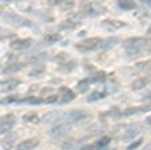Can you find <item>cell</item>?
Returning <instances> with one entry per match:
<instances>
[{
  "mask_svg": "<svg viewBox=\"0 0 151 150\" xmlns=\"http://www.w3.org/2000/svg\"><path fill=\"white\" fill-rule=\"evenodd\" d=\"M146 44H147V40L143 38H130L124 40V50L128 57H137L142 52Z\"/></svg>",
  "mask_w": 151,
  "mask_h": 150,
  "instance_id": "6da1fadb",
  "label": "cell"
},
{
  "mask_svg": "<svg viewBox=\"0 0 151 150\" xmlns=\"http://www.w3.org/2000/svg\"><path fill=\"white\" fill-rule=\"evenodd\" d=\"M102 43H103V40L100 39V38H88V39L78 43L76 50H79V51H82V52L92 51V50H96L98 47H100Z\"/></svg>",
  "mask_w": 151,
  "mask_h": 150,
  "instance_id": "7a4b0ae2",
  "label": "cell"
},
{
  "mask_svg": "<svg viewBox=\"0 0 151 150\" xmlns=\"http://www.w3.org/2000/svg\"><path fill=\"white\" fill-rule=\"evenodd\" d=\"M15 122L16 121H15L14 114H6V115L0 117V136L12 130V128L15 126Z\"/></svg>",
  "mask_w": 151,
  "mask_h": 150,
  "instance_id": "3957f363",
  "label": "cell"
},
{
  "mask_svg": "<svg viewBox=\"0 0 151 150\" xmlns=\"http://www.w3.org/2000/svg\"><path fill=\"white\" fill-rule=\"evenodd\" d=\"M70 130H71V125L70 123H60V125H56L55 128H52L50 130V136L54 139H60L66 136Z\"/></svg>",
  "mask_w": 151,
  "mask_h": 150,
  "instance_id": "277c9868",
  "label": "cell"
},
{
  "mask_svg": "<svg viewBox=\"0 0 151 150\" xmlns=\"http://www.w3.org/2000/svg\"><path fill=\"white\" fill-rule=\"evenodd\" d=\"M20 80L16 78H9V79H3L0 80V93H8L12 91L20 85Z\"/></svg>",
  "mask_w": 151,
  "mask_h": 150,
  "instance_id": "5b68a950",
  "label": "cell"
},
{
  "mask_svg": "<svg viewBox=\"0 0 151 150\" xmlns=\"http://www.w3.org/2000/svg\"><path fill=\"white\" fill-rule=\"evenodd\" d=\"M140 130H142V128H140L139 125L134 123V125H130V126H127L124 130V134H123L122 138L124 139V141H130V139H132L134 137H137L138 134L140 133Z\"/></svg>",
  "mask_w": 151,
  "mask_h": 150,
  "instance_id": "8992f818",
  "label": "cell"
},
{
  "mask_svg": "<svg viewBox=\"0 0 151 150\" xmlns=\"http://www.w3.org/2000/svg\"><path fill=\"white\" fill-rule=\"evenodd\" d=\"M87 117V113L83 110H74V111H70L67 115H64L66 118L67 123H72V122H79L82 119H84Z\"/></svg>",
  "mask_w": 151,
  "mask_h": 150,
  "instance_id": "52a82bcc",
  "label": "cell"
},
{
  "mask_svg": "<svg viewBox=\"0 0 151 150\" xmlns=\"http://www.w3.org/2000/svg\"><path fill=\"white\" fill-rule=\"evenodd\" d=\"M40 143V141L37 138H28L22 141L19 145L16 146V150H32L35 147H37Z\"/></svg>",
  "mask_w": 151,
  "mask_h": 150,
  "instance_id": "ba28073f",
  "label": "cell"
},
{
  "mask_svg": "<svg viewBox=\"0 0 151 150\" xmlns=\"http://www.w3.org/2000/svg\"><path fill=\"white\" fill-rule=\"evenodd\" d=\"M16 138H17V136L15 133L7 134L6 137L1 138V141H0V146L3 147L4 150H11L12 147H14L15 142H16Z\"/></svg>",
  "mask_w": 151,
  "mask_h": 150,
  "instance_id": "9c48e42d",
  "label": "cell"
},
{
  "mask_svg": "<svg viewBox=\"0 0 151 150\" xmlns=\"http://www.w3.org/2000/svg\"><path fill=\"white\" fill-rule=\"evenodd\" d=\"M31 39H16L11 43V47L15 48V50H26L31 46Z\"/></svg>",
  "mask_w": 151,
  "mask_h": 150,
  "instance_id": "30bf717a",
  "label": "cell"
},
{
  "mask_svg": "<svg viewBox=\"0 0 151 150\" xmlns=\"http://www.w3.org/2000/svg\"><path fill=\"white\" fill-rule=\"evenodd\" d=\"M62 117H63V114L60 113V111H51V113L44 114L43 121L46 122V123H55V122H58L59 119H62Z\"/></svg>",
  "mask_w": 151,
  "mask_h": 150,
  "instance_id": "8fae6325",
  "label": "cell"
},
{
  "mask_svg": "<svg viewBox=\"0 0 151 150\" xmlns=\"http://www.w3.org/2000/svg\"><path fill=\"white\" fill-rule=\"evenodd\" d=\"M59 94H60V96H62V102L64 103V102H70V101H72V99L75 98V94H74V91H71L68 87H60L59 88ZM59 96V98H60Z\"/></svg>",
  "mask_w": 151,
  "mask_h": 150,
  "instance_id": "7c38bea8",
  "label": "cell"
},
{
  "mask_svg": "<svg viewBox=\"0 0 151 150\" xmlns=\"http://www.w3.org/2000/svg\"><path fill=\"white\" fill-rule=\"evenodd\" d=\"M148 83V79L145 77H140V78H137V79L134 80V82L131 83V90L134 91H139L142 90V88H145L146 86H147Z\"/></svg>",
  "mask_w": 151,
  "mask_h": 150,
  "instance_id": "4fadbf2b",
  "label": "cell"
},
{
  "mask_svg": "<svg viewBox=\"0 0 151 150\" xmlns=\"http://www.w3.org/2000/svg\"><path fill=\"white\" fill-rule=\"evenodd\" d=\"M103 24L110 28H114V30H118V28H122V27L126 26V23L120 22V20H114V19H107L103 22Z\"/></svg>",
  "mask_w": 151,
  "mask_h": 150,
  "instance_id": "5bb4252c",
  "label": "cell"
},
{
  "mask_svg": "<svg viewBox=\"0 0 151 150\" xmlns=\"http://www.w3.org/2000/svg\"><path fill=\"white\" fill-rule=\"evenodd\" d=\"M118 6H119V8L126 9V11L137 8V3L135 1H128V0H120V1H118Z\"/></svg>",
  "mask_w": 151,
  "mask_h": 150,
  "instance_id": "9a60e30c",
  "label": "cell"
},
{
  "mask_svg": "<svg viewBox=\"0 0 151 150\" xmlns=\"http://www.w3.org/2000/svg\"><path fill=\"white\" fill-rule=\"evenodd\" d=\"M107 95V93L106 91H102V90H99V91H94L92 94H90V96L87 98V101L88 102H95V101H99V99H102V98H104V96Z\"/></svg>",
  "mask_w": 151,
  "mask_h": 150,
  "instance_id": "2e32d148",
  "label": "cell"
},
{
  "mask_svg": "<svg viewBox=\"0 0 151 150\" xmlns=\"http://www.w3.org/2000/svg\"><path fill=\"white\" fill-rule=\"evenodd\" d=\"M23 68V64L22 63H14V64H8L6 68L3 70L4 74H14V72H17Z\"/></svg>",
  "mask_w": 151,
  "mask_h": 150,
  "instance_id": "e0dca14e",
  "label": "cell"
},
{
  "mask_svg": "<svg viewBox=\"0 0 151 150\" xmlns=\"http://www.w3.org/2000/svg\"><path fill=\"white\" fill-rule=\"evenodd\" d=\"M20 103H27V105H40V103L44 102V99L36 98V96H28V98L24 99H19Z\"/></svg>",
  "mask_w": 151,
  "mask_h": 150,
  "instance_id": "ac0fdd59",
  "label": "cell"
},
{
  "mask_svg": "<svg viewBox=\"0 0 151 150\" xmlns=\"http://www.w3.org/2000/svg\"><path fill=\"white\" fill-rule=\"evenodd\" d=\"M23 119L26 122H28V123H35V125L40 122V118H39V115H37L36 113H27V114H24Z\"/></svg>",
  "mask_w": 151,
  "mask_h": 150,
  "instance_id": "d6986e66",
  "label": "cell"
},
{
  "mask_svg": "<svg viewBox=\"0 0 151 150\" xmlns=\"http://www.w3.org/2000/svg\"><path fill=\"white\" fill-rule=\"evenodd\" d=\"M46 71V67L44 66H42V64H39V66H34V68H32L31 71H29V77H40L43 72Z\"/></svg>",
  "mask_w": 151,
  "mask_h": 150,
  "instance_id": "ffe728a7",
  "label": "cell"
},
{
  "mask_svg": "<svg viewBox=\"0 0 151 150\" xmlns=\"http://www.w3.org/2000/svg\"><path fill=\"white\" fill-rule=\"evenodd\" d=\"M62 66H64V67H59V70L62 71V72H70V71H72L75 67H76V62H74V60H70V62H64L62 63Z\"/></svg>",
  "mask_w": 151,
  "mask_h": 150,
  "instance_id": "44dd1931",
  "label": "cell"
},
{
  "mask_svg": "<svg viewBox=\"0 0 151 150\" xmlns=\"http://www.w3.org/2000/svg\"><path fill=\"white\" fill-rule=\"evenodd\" d=\"M88 80H90V83H92V82H103V80H106V74L103 72V71H99V72L95 74L94 77H90Z\"/></svg>",
  "mask_w": 151,
  "mask_h": 150,
  "instance_id": "7402d4cb",
  "label": "cell"
},
{
  "mask_svg": "<svg viewBox=\"0 0 151 150\" xmlns=\"http://www.w3.org/2000/svg\"><path fill=\"white\" fill-rule=\"evenodd\" d=\"M116 43H118L116 38H109L107 40H104V42L102 43V46H100V47H102V48H111V47H114Z\"/></svg>",
  "mask_w": 151,
  "mask_h": 150,
  "instance_id": "603a6c76",
  "label": "cell"
},
{
  "mask_svg": "<svg viewBox=\"0 0 151 150\" xmlns=\"http://www.w3.org/2000/svg\"><path fill=\"white\" fill-rule=\"evenodd\" d=\"M88 86H90V80H88V78H87V79L80 80V82L78 83V91H79V93H84V91H87Z\"/></svg>",
  "mask_w": 151,
  "mask_h": 150,
  "instance_id": "cb8c5ba5",
  "label": "cell"
},
{
  "mask_svg": "<svg viewBox=\"0 0 151 150\" xmlns=\"http://www.w3.org/2000/svg\"><path fill=\"white\" fill-rule=\"evenodd\" d=\"M109 143H110V138H109V137H102V138H100L99 141L95 143V146H96L98 149H103V147L107 146Z\"/></svg>",
  "mask_w": 151,
  "mask_h": 150,
  "instance_id": "d4e9b609",
  "label": "cell"
},
{
  "mask_svg": "<svg viewBox=\"0 0 151 150\" xmlns=\"http://www.w3.org/2000/svg\"><path fill=\"white\" fill-rule=\"evenodd\" d=\"M59 39H60V35H58V34H48V35L44 36V40L48 42V43H55V42H58Z\"/></svg>",
  "mask_w": 151,
  "mask_h": 150,
  "instance_id": "484cf974",
  "label": "cell"
},
{
  "mask_svg": "<svg viewBox=\"0 0 151 150\" xmlns=\"http://www.w3.org/2000/svg\"><path fill=\"white\" fill-rule=\"evenodd\" d=\"M75 26H76V23H72L70 20H67V22H63L60 24V30H72L75 28Z\"/></svg>",
  "mask_w": 151,
  "mask_h": 150,
  "instance_id": "4316f807",
  "label": "cell"
},
{
  "mask_svg": "<svg viewBox=\"0 0 151 150\" xmlns=\"http://www.w3.org/2000/svg\"><path fill=\"white\" fill-rule=\"evenodd\" d=\"M142 110H143L142 107H130L123 111V115H132V114L138 113V111H142Z\"/></svg>",
  "mask_w": 151,
  "mask_h": 150,
  "instance_id": "83f0119b",
  "label": "cell"
},
{
  "mask_svg": "<svg viewBox=\"0 0 151 150\" xmlns=\"http://www.w3.org/2000/svg\"><path fill=\"white\" fill-rule=\"evenodd\" d=\"M74 143H75L74 139H68V141H66L62 145V149H63V150H70L72 146H74Z\"/></svg>",
  "mask_w": 151,
  "mask_h": 150,
  "instance_id": "f1b7e54d",
  "label": "cell"
},
{
  "mask_svg": "<svg viewBox=\"0 0 151 150\" xmlns=\"http://www.w3.org/2000/svg\"><path fill=\"white\" fill-rule=\"evenodd\" d=\"M55 102H59V95H51L44 99V103H55Z\"/></svg>",
  "mask_w": 151,
  "mask_h": 150,
  "instance_id": "f546056e",
  "label": "cell"
},
{
  "mask_svg": "<svg viewBox=\"0 0 151 150\" xmlns=\"http://www.w3.org/2000/svg\"><path fill=\"white\" fill-rule=\"evenodd\" d=\"M67 55H68V54H64V52H59V54L55 57V60H58V62H66L67 58H68Z\"/></svg>",
  "mask_w": 151,
  "mask_h": 150,
  "instance_id": "4dcf8cb0",
  "label": "cell"
},
{
  "mask_svg": "<svg viewBox=\"0 0 151 150\" xmlns=\"http://www.w3.org/2000/svg\"><path fill=\"white\" fill-rule=\"evenodd\" d=\"M142 142H143V139H142V138L138 139V141H135V142H132L131 145H128L127 150H134V149H137L138 146H140V145H142Z\"/></svg>",
  "mask_w": 151,
  "mask_h": 150,
  "instance_id": "1f68e13d",
  "label": "cell"
},
{
  "mask_svg": "<svg viewBox=\"0 0 151 150\" xmlns=\"http://www.w3.org/2000/svg\"><path fill=\"white\" fill-rule=\"evenodd\" d=\"M60 7H62L63 9H70L74 7V1H66V3H60Z\"/></svg>",
  "mask_w": 151,
  "mask_h": 150,
  "instance_id": "d6a6232c",
  "label": "cell"
},
{
  "mask_svg": "<svg viewBox=\"0 0 151 150\" xmlns=\"http://www.w3.org/2000/svg\"><path fill=\"white\" fill-rule=\"evenodd\" d=\"M95 147H96V146H95V145H88V146H84L82 150H94Z\"/></svg>",
  "mask_w": 151,
  "mask_h": 150,
  "instance_id": "836d02e7",
  "label": "cell"
},
{
  "mask_svg": "<svg viewBox=\"0 0 151 150\" xmlns=\"http://www.w3.org/2000/svg\"><path fill=\"white\" fill-rule=\"evenodd\" d=\"M146 122H147V125H148V126H151V115L146 118Z\"/></svg>",
  "mask_w": 151,
  "mask_h": 150,
  "instance_id": "e575fe53",
  "label": "cell"
},
{
  "mask_svg": "<svg viewBox=\"0 0 151 150\" xmlns=\"http://www.w3.org/2000/svg\"><path fill=\"white\" fill-rule=\"evenodd\" d=\"M143 3H145L146 6H151V0H145V1H143Z\"/></svg>",
  "mask_w": 151,
  "mask_h": 150,
  "instance_id": "d590c367",
  "label": "cell"
},
{
  "mask_svg": "<svg viewBox=\"0 0 151 150\" xmlns=\"http://www.w3.org/2000/svg\"><path fill=\"white\" fill-rule=\"evenodd\" d=\"M146 46H148V51L151 52V40H148V42H147V44H146Z\"/></svg>",
  "mask_w": 151,
  "mask_h": 150,
  "instance_id": "8d00e7d4",
  "label": "cell"
},
{
  "mask_svg": "<svg viewBox=\"0 0 151 150\" xmlns=\"http://www.w3.org/2000/svg\"><path fill=\"white\" fill-rule=\"evenodd\" d=\"M147 34H150V35H151V26L147 28Z\"/></svg>",
  "mask_w": 151,
  "mask_h": 150,
  "instance_id": "74e56055",
  "label": "cell"
}]
</instances>
